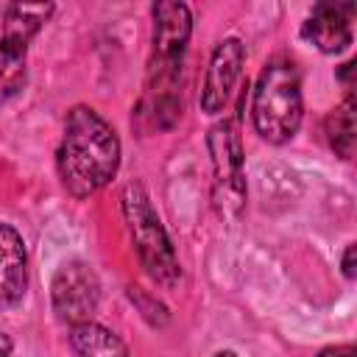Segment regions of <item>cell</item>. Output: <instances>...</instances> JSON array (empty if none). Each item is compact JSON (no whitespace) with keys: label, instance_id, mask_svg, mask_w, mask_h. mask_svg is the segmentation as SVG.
I'll use <instances>...</instances> for the list:
<instances>
[{"label":"cell","instance_id":"6da1fadb","mask_svg":"<svg viewBox=\"0 0 357 357\" xmlns=\"http://www.w3.org/2000/svg\"><path fill=\"white\" fill-rule=\"evenodd\" d=\"M153 36H151V61L145 92L137 109V117L145 128L165 131L181 114V64L187 42L192 33V14L178 0H159L151 8Z\"/></svg>","mask_w":357,"mask_h":357},{"label":"cell","instance_id":"7a4b0ae2","mask_svg":"<svg viewBox=\"0 0 357 357\" xmlns=\"http://www.w3.org/2000/svg\"><path fill=\"white\" fill-rule=\"evenodd\" d=\"M117 131L92 106H73L56 151V170L64 190L73 198H89L117 176Z\"/></svg>","mask_w":357,"mask_h":357},{"label":"cell","instance_id":"3957f363","mask_svg":"<svg viewBox=\"0 0 357 357\" xmlns=\"http://www.w3.org/2000/svg\"><path fill=\"white\" fill-rule=\"evenodd\" d=\"M304 117L301 100V78L290 59H271L254 86L251 120L257 134L271 145H284L296 137Z\"/></svg>","mask_w":357,"mask_h":357},{"label":"cell","instance_id":"277c9868","mask_svg":"<svg viewBox=\"0 0 357 357\" xmlns=\"http://www.w3.org/2000/svg\"><path fill=\"white\" fill-rule=\"evenodd\" d=\"M123 218L134 243V251L145 268V273L162 287V290H176L181 282V265L176 257V248L151 204V195L139 181L126 184L123 190Z\"/></svg>","mask_w":357,"mask_h":357},{"label":"cell","instance_id":"5b68a950","mask_svg":"<svg viewBox=\"0 0 357 357\" xmlns=\"http://www.w3.org/2000/svg\"><path fill=\"white\" fill-rule=\"evenodd\" d=\"M212 156V204L223 220H237L245 209V173L243 142L234 120H220L206 134Z\"/></svg>","mask_w":357,"mask_h":357},{"label":"cell","instance_id":"8992f818","mask_svg":"<svg viewBox=\"0 0 357 357\" xmlns=\"http://www.w3.org/2000/svg\"><path fill=\"white\" fill-rule=\"evenodd\" d=\"M53 14V3H8L0 36V103L25 86L28 45Z\"/></svg>","mask_w":357,"mask_h":357},{"label":"cell","instance_id":"52a82bcc","mask_svg":"<svg viewBox=\"0 0 357 357\" xmlns=\"http://www.w3.org/2000/svg\"><path fill=\"white\" fill-rule=\"evenodd\" d=\"M50 304L61 324H84L92 321L100 304V279L84 259L64 262L50 282Z\"/></svg>","mask_w":357,"mask_h":357},{"label":"cell","instance_id":"ba28073f","mask_svg":"<svg viewBox=\"0 0 357 357\" xmlns=\"http://www.w3.org/2000/svg\"><path fill=\"white\" fill-rule=\"evenodd\" d=\"M243 64H245V45L237 36L223 39L206 64L204 73V86H201V112L204 114H220L231 98L234 84L243 75Z\"/></svg>","mask_w":357,"mask_h":357},{"label":"cell","instance_id":"9c48e42d","mask_svg":"<svg viewBox=\"0 0 357 357\" xmlns=\"http://www.w3.org/2000/svg\"><path fill=\"white\" fill-rule=\"evenodd\" d=\"M357 14L354 3H318L301 25V36L321 53H343L351 45V20Z\"/></svg>","mask_w":357,"mask_h":357},{"label":"cell","instance_id":"30bf717a","mask_svg":"<svg viewBox=\"0 0 357 357\" xmlns=\"http://www.w3.org/2000/svg\"><path fill=\"white\" fill-rule=\"evenodd\" d=\"M28 290V251L22 234L0 223V307L22 301Z\"/></svg>","mask_w":357,"mask_h":357},{"label":"cell","instance_id":"8fae6325","mask_svg":"<svg viewBox=\"0 0 357 357\" xmlns=\"http://www.w3.org/2000/svg\"><path fill=\"white\" fill-rule=\"evenodd\" d=\"M70 346L78 357H128V346L120 335L98 321L70 326Z\"/></svg>","mask_w":357,"mask_h":357},{"label":"cell","instance_id":"7c38bea8","mask_svg":"<svg viewBox=\"0 0 357 357\" xmlns=\"http://www.w3.org/2000/svg\"><path fill=\"white\" fill-rule=\"evenodd\" d=\"M324 131L329 139V148L340 159L354 156V142H357V123H354V95H346L324 120Z\"/></svg>","mask_w":357,"mask_h":357},{"label":"cell","instance_id":"4fadbf2b","mask_svg":"<svg viewBox=\"0 0 357 357\" xmlns=\"http://www.w3.org/2000/svg\"><path fill=\"white\" fill-rule=\"evenodd\" d=\"M354 243H349L346 245V251H343V257H340V268H343V276L346 279H354L357 276V271H354Z\"/></svg>","mask_w":357,"mask_h":357},{"label":"cell","instance_id":"5bb4252c","mask_svg":"<svg viewBox=\"0 0 357 357\" xmlns=\"http://www.w3.org/2000/svg\"><path fill=\"white\" fill-rule=\"evenodd\" d=\"M318 357H357V349L351 343H346V346H326V349L318 351Z\"/></svg>","mask_w":357,"mask_h":357},{"label":"cell","instance_id":"9a60e30c","mask_svg":"<svg viewBox=\"0 0 357 357\" xmlns=\"http://www.w3.org/2000/svg\"><path fill=\"white\" fill-rule=\"evenodd\" d=\"M11 354V337L0 329V357H8Z\"/></svg>","mask_w":357,"mask_h":357},{"label":"cell","instance_id":"2e32d148","mask_svg":"<svg viewBox=\"0 0 357 357\" xmlns=\"http://www.w3.org/2000/svg\"><path fill=\"white\" fill-rule=\"evenodd\" d=\"M212 357H237V354H234V351H229V349H223V351H215Z\"/></svg>","mask_w":357,"mask_h":357}]
</instances>
